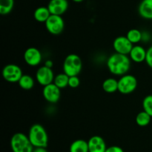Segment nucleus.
Here are the masks:
<instances>
[{
	"label": "nucleus",
	"mask_w": 152,
	"mask_h": 152,
	"mask_svg": "<svg viewBox=\"0 0 152 152\" xmlns=\"http://www.w3.org/2000/svg\"><path fill=\"white\" fill-rule=\"evenodd\" d=\"M42 95L44 99L49 103H56L60 99L61 89L53 83H50L43 87Z\"/></svg>",
	"instance_id": "nucleus-10"
},
{
	"label": "nucleus",
	"mask_w": 152,
	"mask_h": 152,
	"mask_svg": "<svg viewBox=\"0 0 152 152\" xmlns=\"http://www.w3.org/2000/svg\"><path fill=\"white\" fill-rule=\"evenodd\" d=\"M28 138L34 148L44 147L48 145V135L45 129L39 123H35L31 126L28 132Z\"/></svg>",
	"instance_id": "nucleus-2"
},
{
	"label": "nucleus",
	"mask_w": 152,
	"mask_h": 152,
	"mask_svg": "<svg viewBox=\"0 0 152 152\" xmlns=\"http://www.w3.org/2000/svg\"><path fill=\"white\" fill-rule=\"evenodd\" d=\"M89 152H105L107 149L106 143L102 137L94 135L88 141Z\"/></svg>",
	"instance_id": "nucleus-13"
},
{
	"label": "nucleus",
	"mask_w": 152,
	"mask_h": 152,
	"mask_svg": "<svg viewBox=\"0 0 152 152\" xmlns=\"http://www.w3.org/2000/svg\"><path fill=\"white\" fill-rule=\"evenodd\" d=\"M134 45L129 40L126 36H120L113 42V48L116 53L129 55Z\"/></svg>",
	"instance_id": "nucleus-11"
},
{
	"label": "nucleus",
	"mask_w": 152,
	"mask_h": 152,
	"mask_svg": "<svg viewBox=\"0 0 152 152\" xmlns=\"http://www.w3.org/2000/svg\"><path fill=\"white\" fill-rule=\"evenodd\" d=\"M142 108L143 111L152 117V94L148 95L144 98L142 100Z\"/></svg>",
	"instance_id": "nucleus-24"
},
{
	"label": "nucleus",
	"mask_w": 152,
	"mask_h": 152,
	"mask_svg": "<svg viewBox=\"0 0 152 152\" xmlns=\"http://www.w3.org/2000/svg\"><path fill=\"white\" fill-rule=\"evenodd\" d=\"M138 13L142 19H152V0H142L138 7Z\"/></svg>",
	"instance_id": "nucleus-15"
},
{
	"label": "nucleus",
	"mask_w": 152,
	"mask_h": 152,
	"mask_svg": "<svg viewBox=\"0 0 152 152\" xmlns=\"http://www.w3.org/2000/svg\"><path fill=\"white\" fill-rule=\"evenodd\" d=\"M54 73L52 68L43 65L39 67L36 72V80L37 82L42 86H45L47 85L53 83L54 80Z\"/></svg>",
	"instance_id": "nucleus-8"
},
{
	"label": "nucleus",
	"mask_w": 152,
	"mask_h": 152,
	"mask_svg": "<svg viewBox=\"0 0 152 152\" xmlns=\"http://www.w3.org/2000/svg\"><path fill=\"white\" fill-rule=\"evenodd\" d=\"M14 7V0H0V13L7 15L13 10Z\"/></svg>",
	"instance_id": "nucleus-23"
},
{
	"label": "nucleus",
	"mask_w": 152,
	"mask_h": 152,
	"mask_svg": "<svg viewBox=\"0 0 152 152\" xmlns=\"http://www.w3.org/2000/svg\"><path fill=\"white\" fill-rule=\"evenodd\" d=\"M145 62L148 65V67L152 69V46L147 50L146 52V58H145Z\"/></svg>",
	"instance_id": "nucleus-26"
},
{
	"label": "nucleus",
	"mask_w": 152,
	"mask_h": 152,
	"mask_svg": "<svg viewBox=\"0 0 152 152\" xmlns=\"http://www.w3.org/2000/svg\"><path fill=\"white\" fill-rule=\"evenodd\" d=\"M10 148L13 152H33L34 149L28 135L21 132L14 134L12 136Z\"/></svg>",
	"instance_id": "nucleus-3"
},
{
	"label": "nucleus",
	"mask_w": 152,
	"mask_h": 152,
	"mask_svg": "<svg viewBox=\"0 0 152 152\" xmlns=\"http://www.w3.org/2000/svg\"><path fill=\"white\" fill-rule=\"evenodd\" d=\"M63 72L69 77L78 76L83 69V61L76 53L68 54L65 58L62 65Z\"/></svg>",
	"instance_id": "nucleus-4"
},
{
	"label": "nucleus",
	"mask_w": 152,
	"mask_h": 152,
	"mask_svg": "<svg viewBox=\"0 0 152 152\" xmlns=\"http://www.w3.org/2000/svg\"><path fill=\"white\" fill-rule=\"evenodd\" d=\"M102 89L108 94H113L118 91V80L116 79L108 78L105 80L102 85Z\"/></svg>",
	"instance_id": "nucleus-17"
},
{
	"label": "nucleus",
	"mask_w": 152,
	"mask_h": 152,
	"mask_svg": "<svg viewBox=\"0 0 152 152\" xmlns=\"http://www.w3.org/2000/svg\"><path fill=\"white\" fill-rule=\"evenodd\" d=\"M23 75L22 69L16 64H7L2 69V77L6 82L16 83Z\"/></svg>",
	"instance_id": "nucleus-7"
},
{
	"label": "nucleus",
	"mask_w": 152,
	"mask_h": 152,
	"mask_svg": "<svg viewBox=\"0 0 152 152\" xmlns=\"http://www.w3.org/2000/svg\"><path fill=\"white\" fill-rule=\"evenodd\" d=\"M50 15L51 13H50L48 7H45V6L37 7L34 12V18L35 19V20L38 22H42V23H45L50 17Z\"/></svg>",
	"instance_id": "nucleus-16"
},
{
	"label": "nucleus",
	"mask_w": 152,
	"mask_h": 152,
	"mask_svg": "<svg viewBox=\"0 0 152 152\" xmlns=\"http://www.w3.org/2000/svg\"><path fill=\"white\" fill-rule=\"evenodd\" d=\"M19 87L25 91L31 90L34 88L35 81L34 78L29 74H23L18 82Z\"/></svg>",
	"instance_id": "nucleus-19"
},
{
	"label": "nucleus",
	"mask_w": 152,
	"mask_h": 152,
	"mask_svg": "<svg viewBox=\"0 0 152 152\" xmlns=\"http://www.w3.org/2000/svg\"><path fill=\"white\" fill-rule=\"evenodd\" d=\"M105 152H124L123 148L117 145H112V146L107 147Z\"/></svg>",
	"instance_id": "nucleus-27"
},
{
	"label": "nucleus",
	"mask_w": 152,
	"mask_h": 152,
	"mask_svg": "<svg viewBox=\"0 0 152 152\" xmlns=\"http://www.w3.org/2000/svg\"><path fill=\"white\" fill-rule=\"evenodd\" d=\"M47 7L51 14L62 16L68 10V0H50Z\"/></svg>",
	"instance_id": "nucleus-12"
},
{
	"label": "nucleus",
	"mask_w": 152,
	"mask_h": 152,
	"mask_svg": "<svg viewBox=\"0 0 152 152\" xmlns=\"http://www.w3.org/2000/svg\"><path fill=\"white\" fill-rule=\"evenodd\" d=\"M45 28L52 35H59L65 29V21L62 16L51 14L45 22Z\"/></svg>",
	"instance_id": "nucleus-6"
},
{
	"label": "nucleus",
	"mask_w": 152,
	"mask_h": 152,
	"mask_svg": "<svg viewBox=\"0 0 152 152\" xmlns=\"http://www.w3.org/2000/svg\"><path fill=\"white\" fill-rule=\"evenodd\" d=\"M45 65L48 67V68H52V67H53V62H52V60H50V59H48V60H46L45 62Z\"/></svg>",
	"instance_id": "nucleus-29"
},
{
	"label": "nucleus",
	"mask_w": 152,
	"mask_h": 152,
	"mask_svg": "<svg viewBox=\"0 0 152 152\" xmlns=\"http://www.w3.org/2000/svg\"><path fill=\"white\" fill-rule=\"evenodd\" d=\"M24 60L25 63L31 67L38 66L42 61V54L38 48L30 47L24 52Z\"/></svg>",
	"instance_id": "nucleus-9"
},
{
	"label": "nucleus",
	"mask_w": 152,
	"mask_h": 152,
	"mask_svg": "<svg viewBox=\"0 0 152 152\" xmlns=\"http://www.w3.org/2000/svg\"><path fill=\"white\" fill-rule=\"evenodd\" d=\"M70 152H89L88 141L84 140H77L70 145Z\"/></svg>",
	"instance_id": "nucleus-18"
},
{
	"label": "nucleus",
	"mask_w": 152,
	"mask_h": 152,
	"mask_svg": "<svg viewBox=\"0 0 152 152\" xmlns=\"http://www.w3.org/2000/svg\"><path fill=\"white\" fill-rule=\"evenodd\" d=\"M68 81H69V76L63 72L55 76L53 83L60 89H64L68 86Z\"/></svg>",
	"instance_id": "nucleus-20"
},
{
	"label": "nucleus",
	"mask_w": 152,
	"mask_h": 152,
	"mask_svg": "<svg viewBox=\"0 0 152 152\" xmlns=\"http://www.w3.org/2000/svg\"><path fill=\"white\" fill-rule=\"evenodd\" d=\"M33 152H48V151L47 148L44 147H37V148H34Z\"/></svg>",
	"instance_id": "nucleus-28"
},
{
	"label": "nucleus",
	"mask_w": 152,
	"mask_h": 152,
	"mask_svg": "<svg viewBox=\"0 0 152 152\" xmlns=\"http://www.w3.org/2000/svg\"><path fill=\"white\" fill-rule=\"evenodd\" d=\"M73 1H74V2H77V3H80V2H82V1H83L84 0H72Z\"/></svg>",
	"instance_id": "nucleus-30"
},
{
	"label": "nucleus",
	"mask_w": 152,
	"mask_h": 152,
	"mask_svg": "<svg viewBox=\"0 0 152 152\" xmlns=\"http://www.w3.org/2000/svg\"><path fill=\"white\" fill-rule=\"evenodd\" d=\"M146 52L147 50H145L142 46L137 45L133 46L129 56L131 60L133 62H136V63H141V62L145 61Z\"/></svg>",
	"instance_id": "nucleus-14"
},
{
	"label": "nucleus",
	"mask_w": 152,
	"mask_h": 152,
	"mask_svg": "<svg viewBox=\"0 0 152 152\" xmlns=\"http://www.w3.org/2000/svg\"><path fill=\"white\" fill-rule=\"evenodd\" d=\"M80 80L78 76H72L69 77V81H68V86L71 88H77L80 86Z\"/></svg>",
	"instance_id": "nucleus-25"
},
{
	"label": "nucleus",
	"mask_w": 152,
	"mask_h": 152,
	"mask_svg": "<svg viewBox=\"0 0 152 152\" xmlns=\"http://www.w3.org/2000/svg\"><path fill=\"white\" fill-rule=\"evenodd\" d=\"M151 117L145 111H140V112L138 113L136 116V119H135L136 123L140 127L147 126L151 123Z\"/></svg>",
	"instance_id": "nucleus-21"
},
{
	"label": "nucleus",
	"mask_w": 152,
	"mask_h": 152,
	"mask_svg": "<svg viewBox=\"0 0 152 152\" xmlns=\"http://www.w3.org/2000/svg\"><path fill=\"white\" fill-rule=\"evenodd\" d=\"M132 60L129 55L114 53L107 59L106 65L111 74L115 76H123L127 74L131 68Z\"/></svg>",
	"instance_id": "nucleus-1"
},
{
	"label": "nucleus",
	"mask_w": 152,
	"mask_h": 152,
	"mask_svg": "<svg viewBox=\"0 0 152 152\" xmlns=\"http://www.w3.org/2000/svg\"><path fill=\"white\" fill-rule=\"evenodd\" d=\"M137 84V80L134 76L126 74L118 80V91L122 94H130L136 90Z\"/></svg>",
	"instance_id": "nucleus-5"
},
{
	"label": "nucleus",
	"mask_w": 152,
	"mask_h": 152,
	"mask_svg": "<svg viewBox=\"0 0 152 152\" xmlns=\"http://www.w3.org/2000/svg\"><path fill=\"white\" fill-rule=\"evenodd\" d=\"M126 37L133 45L137 44L142 40V34L140 30L137 29V28H132L128 31Z\"/></svg>",
	"instance_id": "nucleus-22"
}]
</instances>
